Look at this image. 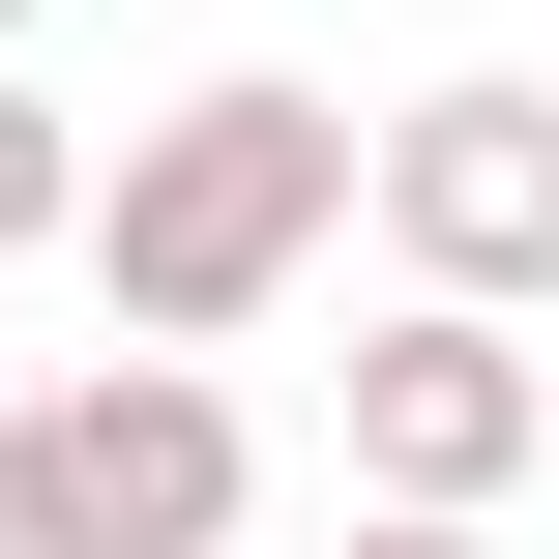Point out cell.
Here are the masks:
<instances>
[{"label": "cell", "mask_w": 559, "mask_h": 559, "mask_svg": "<svg viewBox=\"0 0 559 559\" xmlns=\"http://www.w3.org/2000/svg\"><path fill=\"white\" fill-rule=\"evenodd\" d=\"M383 206V118H324V88H177V118H118V206H88V265H118V354H236L324 236Z\"/></svg>", "instance_id": "cell-1"}, {"label": "cell", "mask_w": 559, "mask_h": 559, "mask_svg": "<svg viewBox=\"0 0 559 559\" xmlns=\"http://www.w3.org/2000/svg\"><path fill=\"white\" fill-rule=\"evenodd\" d=\"M236 501H265V442L206 354H59L0 413V559H236Z\"/></svg>", "instance_id": "cell-2"}, {"label": "cell", "mask_w": 559, "mask_h": 559, "mask_svg": "<svg viewBox=\"0 0 559 559\" xmlns=\"http://www.w3.org/2000/svg\"><path fill=\"white\" fill-rule=\"evenodd\" d=\"M383 265H413L442 324H531L559 295V88L531 59H472V88L383 118Z\"/></svg>", "instance_id": "cell-3"}, {"label": "cell", "mask_w": 559, "mask_h": 559, "mask_svg": "<svg viewBox=\"0 0 559 559\" xmlns=\"http://www.w3.org/2000/svg\"><path fill=\"white\" fill-rule=\"evenodd\" d=\"M531 442H559L531 324H442V295H383V324H354V501H383V531H501V501H531Z\"/></svg>", "instance_id": "cell-4"}, {"label": "cell", "mask_w": 559, "mask_h": 559, "mask_svg": "<svg viewBox=\"0 0 559 559\" xmlns=\"http://www.w3.org/2000/svg\"><path fill=\"white\" fill-rule=\"evenodd\" d=\"M88 206H118V147H88V118H59V88H29V59H0V265H59V236H88Z\"/></svg>", "instance_id": "cell-5"}, {"label": "cell", "mask_w": 559, "mask_h": 559, "mask_svg": "<svg viewBox=\"0 0 559 559\" xmlns=\"http://www.w3.org/2000/svg\"><path fill=\"white\" fill-rule=\"evenodd\" d=\"M324 559H501V531H383V501H354V531H324Z\"/></svg>", "instance_id": "cell-6"}, {"label": "cell", "mask_w": 559, "mask_h": 559, "mask_svg": "<svg viewBox=\"0 0 559 559\" xmlns=\"http://www.w3.org/2000/svg\"><path fill=\"white\" fill-rule=\"evenodd\" d=\"M0 59H29V0H0Z\"/></svg>", "instance_id": "cell-7"}, {"label": "cell", "mask_w": 559, "mask_h": 559, "mask_svg": "<svg viewBox=\"0 0 559 559\" xmlns=\"http://www.w3.org/2000/svg\"><path fill=\"white\" fill-rule=\"evenodd\" d=\"M0 413H29V383H0Z\"/></svg>", "instance_id": "cell-8"}]
</instances>
